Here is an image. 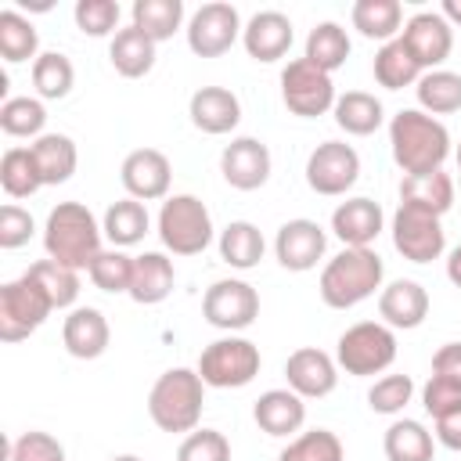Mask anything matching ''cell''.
I'll return each mask as SVG.
<instances>
[{
	"mask_svg": "<svg viewBox=\"0 0 461 461\" xmlns=\"http://www.w3.org/2000/svg\"><path fill=\"white\" fill-rule=\"evenodd\" d=\"M389 148L403 176L436 173L450 155V130L421 108H400L389 119Z\"/></svg>",
	"mask_w": 461,
	"mask_h": 461,
	"instance_id": "obj_1",
	"label": "cell"
},
{
	"mask_svg": "<svg viewBox=\"0 0 461 461\" xmlns=\"http://www.w3.org/2000/svg\"><path fill=\"white\" fill-rule=\"evenodd\" d=\"M101 241H104V230L83 202H58L47 212V223H43L47 259H58L61 267H72L83 274L104 252Z\"/></svg>",
	"mask_w": 461,
	"mask_h": 461,
	"instance_id": "obj_2",
	"label": "cell"
},
{
	"mask_svg": "<svg viewBox=\"0 0 461 461\" xmlns=\"http://www.w3.org/2000/svg\"><path fill=\"white\" fill-rule=\"evenodd\" d=\"M382 277H385V263L375 249H342L339 256H331L324 263L317 292H321L324 306L353 310L364 299H371L375 292H382Z\"/></svg>",
	"mask_w": 461,
	"mask_h": 461,
	"instance_id": "obj_3",
	"label": "cell"
},
{
	"mask_svg": "<svg viewBox=\"0 0 461 461\" xmlns=\"http://www.w3.org/2000/svg\"><path fill=\"white\" fill-rule=\"evenodd\" d=\"M205 407V382L194 367H169L148 393V414L162 432H194Z\"/></svg>",
	"mask_w": 461,
	"mask_h": 461,
	"instance_id": "obj_4",
	"label": "cell"
},
{
	"mask_svg": "<svg viewBox=\"0 0 461 461\" xmlns=\"http://www.w3.org/2000/svg\"><path fill=\"white\" fill-rule=\"evenodd\" d=\"M396 360V331L382 321H357L335 342V364L353 378L389 371Z\"/></svg>",
	"mask_w": 461,
	"mask_h": 461,
	"instance_id": "obj_5",
	"label": "cell"
},
{
	"mask_svg": "<svg viewBox=\"0 0 461 461\" xmlns=\"http://www.w3.org/2000/svg\"><path fill=\"white\" fill-rule=\"evenodd\" d=\"M155 227L173 256H198L212 245V216L194 194H169L158 209Z\"/></svg>",
	"mask_w": 461,
	"mask_h": 461,
	"instance_id": "obj_6",
	"label": "cell"
},
{
	"mask_svg": "<svg viewBox=\"0 0 461 461\" xmlns=\"http://www.w3.org/2000/svg\"><path fill=\"white\" fill-rule=\"evenodd\" d=\"M259 346L245 335H223L209 342L198 357V375L209 389H241L259 375Z\"/></svg>",
	"mask_w": 461,
	"mask_h": 461,
	"instance_id": "obj_7",
	"label": "cell"
},
{
	"mask_svg": "<svg viewBox=\"0 0 461 461\" xmlns=\"http://www.w3.org/2000/svg\"><path fill=\"white\" fill-rule=\"evenodd\" d=\"M54 313L43 288L22 274L0 288V342H22L29 339L47 317Z\"/></svg>",
	"mask_w": 461,
	"mask_h": 461,
	"instance_id": "obj_8",
	"label": "cell"
},
{
	"mask_svg": "<svg viewBox=\"0 0 461 461\" xmlns=\"http://www.w3.org/2000/svg\"><path fill=\"white\" fill-rule=\"evenodd\" d=\"M335 83L324 68H317L306 58H295L281 68V101L299 119H317L335 108Z\"/></svg>",
	"mask_w": 461,
	"mask_h": 461,
	"instance_id": "obj_9",
	"label": "cell"
},
{
	"mask_svg": "<svg viewBox=\"0 0 461 461\" xmlns=\"http://www.w3.org/2000/svg\"><path fill=\"white\" fill-rule=\"evenodd\" d=\"M202 317L212 328L238 335L259 317V292L241 277H220L202 295Z\"/></svg>",
	"mask_w": 461,
	"mask_h": 461,
	"instance_id": "obj_10",
	"label": "cell"
},
{
	"mask_svg": "<svg viewBox=\"0 0 461 461\" xmlns=\"http://www.w3.org/2000/svg\"><path fill=\"white\" fill-rule=\"evenodd\" d=\"M393 249L411 259V263H432L443 256L447 249V230H443V216L414 209V205H400L393 212Z\"/></svg>",
	"mask_w": 461,
	"mask_h": 461,
	"instance_id": "obj_11",
	"label": "cell"
},
{
	"mask_svg": "<svg viewBox=\"0 0 461 461\" xmlns=\"http://www.w3.org/2000/svg\"><path fill=\"white\" fill-rule=\"evenodd\" d=\"M241 14L234 4L227 0H212V4H202L191 18H187V47L191 54L198 58H220L227 54L238 40H241Z\"/></svg>",
	"mask_w": 461,
	"mask_h": 461,
	"instance_id": "obj_12",
	"label": "cell"
},
{
	"mask_svg": "<svg viewBox=\"0 0 461 461\" xmlns=\"http://www.w3.org/2000/svg\"><path fill=\"white\" fill-rule=\"evenodd\" d=\"M360 180V155L346 140H324L306 158V184L324 198L346 194Z\"/></svg>",
	"mask_w": 461,
	"mask_h": 461,
	"instance_id": "obj_13",
	"label": "cell"
},
{
	"mask_svg": "<svg viewBox=\"0 0 461 461\" xmlns=\"http://www.w3.org/2000/svg\"><path fill=\"white\" fill-rule=\"evenodd\" d=\"M324 249H328V230L317 220H306V216L285 220L274 234V256L292 274L313 270L324 259Z\"/></svg>",
	"mask_w": 461,
	"mask_h": 461,
	"instance_id": "obj_14",
	"label": "cell"
},
{
	"mask_svg": "<svg viewBox=\"0 0 461 461\" xmlns=\"http://www.w3.org/2000/svg\"><path fill=\"white\" fill-rule=\"evenodd\" d=\"M400 40L407 43V50L414 54V61L432 72L439 68L450 50H454V25L439 14V11H414L407 22H403V32Z\"/></svg>",
	"mask_w": 461,
	"mask_h": 461,
	"instance_id": "obj_15",
	"label": "cell"
},
{
	"mask_svg": "<svg viewBox=\"0 0 461 461\" xmlns=\"http://www.w3.org/2000/svg\"><path fill=\"white\" fill-rule=\"evenodd\" d=\"M119 180L126 194L137 202H158V198L166 202L173 184V166L158 148H133L119 166Z\"/></svg>",
	"mask_w": 461,
	"mask_h": 461,
	"instance_id": "obj_16",
	"label": "cell"
},
{
	"mask_svg": "<svg viewBox=\"0 0 461 461\" xmlns=\"http://www.w3.org/2000/svg\"><path fill=\"white\" fill-rule=\"evenodd\" d=\"M274 158L259 137H234L220 151V173L234 191H259L270 180Z\"/></svg>",
	"mask_w": 461,
	"mask_h": 461,
	"instance_id": "obj_17",
	"label": "cell"
},
{
	"mask_svg": "<svg viewBox=\"0 0 461 461\" xmlns=\"http://www.w3.org/2000/svg\"><path fill=\"white\" fill-rule=\"evenodd\" d=\"M285 378H288V389L299 393L303 400H321V396L335 393L339 364H335V357H328L317 346H299L285 360Z\"/></svg>",
	"mask_w": 461,
	"mask_h": 461,
	"instance_id": "obj_18",
	"label": "cell"
},
{
	"mask_svg": "<svg viewBox=\"0 0 461 461\" xmlns=\"http://www.w3.org/2000/svg\"><path fill=\"white\" fill-rule=\"evenodd\" d=\"M292 40H295L292 18H288L285 11H274V7L256 11V14L245 22V29H241V47H245V54H249L252 61H263V65L281 61V58L288 54Z\"/></svg>",
	"mask_w": 461,
	"mask_h": 461,
	"instance_id": "obj_19",
	"label": "cell"
},
{
	"mask_svg": "<svg viewBox=\"0 0 461 461\" xmlns=\"http://www.w3.org/2000/svg\"><path fill=\"white\" fill-rule=\"evenodd\" d=\"M385 227V212L375 198H346L335 205L331 212V234L346 245V249H371V241L382 234Z\"/></svg>",
	"mask_w": 461,
	"mask_h": 461,
	"instance_id": "obj_20",
	"label": "cell"
},
{
	"mask_svg": "<svg viewBox=\"0 0 461 461\" xmlns=\"http://www.w3.org/2000/svg\"><path fill=\"white\" fill-rule=\"evenodd\" d=\"M187 115H191L194 130H202L209 137H223L230 130H238V122H241V101L227 86H198L187 101Z\"/></svg>",
	"mask_w": 461,
	"mask_h": 461,
	"instance_id": "obj_21",
	"label": "cell"
},
{
	"mask_svg": "<svg viewBox=\"0 0 461 461\" xmlns=\"http://www.w3.org/2000/svg\"><path fill=\"white\" fill-rule=\"evenodd\" d=\"M378 317H382V324H389L393 331H411V328H418V324L429 317V292H425V285H418V281H411V277L389 281V285L378 292Z\"/></svg>",
	"mask_w": 461,
	"mask_h": 461,
	"instance_id": "obj_22",
	"label": "cell"
},
{
	"mask_svg": "<svg viewBox=\"0 0 461 461\" xmlns=\"http://www.w3.org/2000/svg\"><path fill=\"white\" fill-rule=\"evenodd\" d=\"M108 339H112V328L97 306H76L61 321V342L76 360H97L108 349Z\"/></svg>",
	"mask_w": 461,
	"mask_h": 461,
	"instance_id": "obj_23",
	"label": "cell"
},
{
	"mask_svg": "<svg viewBox=\"0 0 461 461\" xmlns=\"http://www.w3.org/2000/svg\"><path fill=\"white\" fill-rule=\"evenodd\" d=\"M252 418L267 436H277V439L295 436L306 421V400L299 393H292L288 385L285 389H267V393H259V400L252 407Z\"/></svg>",
	"mask_w": 461,
	"mask_h": 461,
	"instance_id": "obj_24",
	"label": "cell"
},
{
	"mask_svg": "<svg viewBox=\"0 0 461 461\" xmlns=\"http://www.w3.org/2000/svg\"><path fill=\"white\" fill-rule=\"evenodd\" d=\"M173 281H176V270L166 252H140L133 256V281L126 295L140 306H158L169 299Z\"/></svg>",
	"mask_w": 461,
	"mask_h": 461,
	"instance_id": "obj_25",
	"label": "cell"
},
{
	"mask_svg": "<svg viewBox=\"0 0 461 461\" xmlns=\"http://www.w3.org/2000/svg\"><path fill=\"white\" fill-rule=\"evenodd\" d=\"M155 40L144 32V29H137L133 22L126 25V29H119L115 36H112V43H108V61H112V68L122 76V79H140V76H148L151 68H155Z\"/></svg>",
	"mask_w": 461,
	"mask_h": 461,
	"instance_id": "obj_26",
	"label": "cell"
},
{
	"mask_svg": "<svg viewBox=\"0 0 461 461\" xmlns=\"http://www.w3.org/2000/svg\"><path fill=\"white\" fill-rule=\"evenodd\" d=\"M454 194H457V184L443 169L400 180V205H414V209H425V212H436V216H443L454 205Z\"/></svg>",
	"mask_w": 461,
	"mask_h": 461,
	"instance_id": "obj_27",
	"label": "cell"
},
{
	"mask_svg": "<svg viewBox=\"0 0 461 461\" xmlns=\"http://www.w3.org/2000/svg\"><path fill=\"white\" fill-rule=\"evenodd\" d=\"M29 148H32V158L40 166L43 187H54V184L72 180V173L79 166V151H76V140L68 133H43Z\"/></svg>",
	"mask_w": 461,
	"mask_h": 461,
	"instance_id": "obj_28",
	"label": "cell"
},
{
	"mask_svg": "<svg viewBox=\"0 0 461 461\" xmlns=\"http://www.w3.org/2000/svg\"><path fill=\"white\" fill-rule=\"evenodd\" d=\"M331 115H335V126L346 130L349 137H371V133L382 126L385 108H382V101H378L375 94H367V90H346V94L335 97Z\"/></svg>",
	"mask_w": 461,
	"mask_h": 461,
	"instance_id": "obj_29",
	"label": "cell"
},
{
	"mask_svg": "<svg viewBox=\"0 0 461 461\" xmlns=\"http://www.w3.org/2000/svg\"><path fill=\"white\" fill-rule=\"evenodd\" d=\"M148 227H151L148 205L137 202V198H130V194L119 198V202H112V205L104 209V220H101V230H104V238L112 241V249H130V245L144 241Z\"/></svg>",
	"mask_w": 461,
	"mask_h": 461,
	"instance_id": "obj_30",
	"label": "cell"
},
{
	"mask_svg": "<svg viewBox=\"0 0 461 461\" xmlns=\"http://www.w3.org/2000/svg\"><path fill=\"white\" fill-rule=\"evenodd\" d=\"M349 22L364 40L389 43L403 32V7L400 0H357L349 11Z\"/></svg>",
	"mask_w": 461,
	"mask_h": 461,
	"instance_id": "obj_31",
	"label": "cell"
},
{
	"mask_svg": "<svg viewBox=\"0 0 461 461\" xmlns=\"http://www.w3.org/2000/svg\"><path fill=\"white\" fill-rule=\"evenodd\" d=\"M382 450L385 461H432L436 436L414 418H396L382 436Z\"/></svg>",
	"mask_w": 461,
	"mask_h": 461,
	"instance_id": "obj_32",
	"label": "cell"
},
{
	"mask_svg": "<svg viewBox=\"0 0 461 461\" xmlns=\"http://www.w3.org/2000/svg\"><path fill=\"white\" fill-rule=\"evenodd\" d=\"M220 259L234 270H252L259 267L263 252H267V241H263V230L249 220H230L223 230H220Z\"/></svg>",
	"mask_w": 461,
	"mask_h": 461,
	"instance_id": "obj_33",
	"label": "cell"
},
{
	"mask_svg": "<svg viewBox=\"0 0 461 461\" xmlns=\"http://www.w3.org/2000/svg\"><path fill=\"white\" fill-rule=\"evenodd\" d=\"M371 72H375V83H378V86H385V90H403V86H414L425 68L414 61V54L407 50V43L396 36V40H389V43H382V47L375 50Z\"/></svg>",
	"mask_w": 461,
	"mask_h": 461,
	"instance_id": "obj_34",
	"label": "cell"
},
{
	"mask_svg": "<svg viewBox=\"0 0 461 461\" xmlns=\"http://www.w3.org/2000/svg\"><path fill=\"white\" fill-rule=\"evenodd\" d=\"M414 94H418L421 112L454 115V112H461V72H450V68L421 72V79L414 83Z\"/></svg>",
	"mask_w": 461,
	"mask_h": 461,
	"instance_id": "obj_35",
	"label": "cell"
},
{
	"mask_svg": "<svg viewBox=\"0 0 461 461\" xmlns=\"http://www.w3.org/2000/svg\"><path fill=\"white\" fill-rule=\"evenodd\" d=\"M43 50H40V32L36 25L14 11V7H4L0 11V58L7 65H18V61H36Z\"/></svg>",
	"mask_w": 461,
	"mask_h": 461,
	"instance_id": "obj_36",
	"label": "cell"
},
{
	"mask_svg": "<svg viewBox=\"0 0 461 461\" xmlns=\"http://www.w3.org/2000/svg\"><path fill=\"white\" fill-rule=\"evenodd\" d=\"M349 50H353L349 32H346L339 22H317V25L310 29V36H306V54H303V58L313 61L317 68H324V72L331 76V72H339V68L346 65Z\"/></svg>",
	"mask_w": 461,
	"mask_h": 461,
	"instance_id": "obj_37",
	"label": "cell"
},
{
	"mask_svg": "<svg viewBox=\"0 0 461 461\" xmlns=\"http://www.w3.org/2000/svg\"><path fill=\"white\" fill-rule=\"evenodd\" d=\"M25 274L43 288V295L50 299L54 310H76V299H79V270L61 267L58 259H36Z\"/></svg>",
	"mask_w": 461,
	"mask_h": 461,
	"instance_id": "obj_38",
	"label": "cell"
},
{
	"mask_svg": "<svg viewBox=\"0 0 461 461\" xmlns=\"http://www.w3.org/2000/svg\"><path fill=\"white\" fill-rule=\"evenodd\" d=\"M32 86L40 101H61L76 86V68L61 50H43L32 61Z\"/></svg>",
	"mask_w": 461,
	"mask_h": 461,
	"instance_id": "obj_39",
	"label": "cell"
},
{
	"mask_svg": "<svg viewBox=\"0 0 461 461\" xmlns=\"http://www.w3.org/2000/svg\"><path fill=\"white\" fill-rule=\"evenodd\" d=\"M0 187L7 198H32L43 187L32 148H7L0 158Z\"/></svg>",
	"mask_w": 461,
	"mask_h": 461,
	"instance_id": "obj_40",
	"label": "cell"
},
{
	"mask_svg": "<svg viewBox=\"0 0 461 461\" xmlns=\"http://www.w3.org/2000/svg\"><path fill=\"white\" fill-rule=\"evenodd\" d=\"M130 18L155 43H162V40H173V32L184 25V0H133Z\"/></svg>",
	"mask_w": 461,
	"mask_h": 461,
	"instance_id": "obj_41",
	"label": "cell"
},
{
	"mask_svg": "<svg viewBox=\"0 0 461 461\" xmlns=\"http://www.w3.org/2000/svg\"><path fill=\"white\" fill-rule=\"evenodd\" d=\"M47 108H43V101L40 97H4V104H0V130L7 133V137H29V140H36V137H43L47 130Z\"/></svg>",
	"mask_w": 461,
	"mask_h": 461,
	"instance_id": "obj_42",
	"label": "cell"
},
{
	"mask_svg": "<svg viewBox=\"0 0 461 461\" xmlns=\"http://www.w3.org/2000/svg\"><path fill=\"white\" fill-rule=\"evenodd\" d=\"M277 461H346V447L331 429H310L288 439Z\"/></svg>",
	"mask_w": 461,
	"mask_h": 461,
	"instance_id": "obj_43",
	"label": "cell"
},
{
	"mask_svg": "<svg viewBox=\"0 0 461 461\" xmlns=\"http://www.w3.org/2000/svg\"><path fill=\"white\" fill-rule=\"evenodd\" d=\"M86 277L94 281V288H101V292H108V295L130 292V281H133V256H126L122 249H104V252L90 263Z\"/></svg>",
	"mask_w": 461,
	"mask_h": 461,
	"instance_id": "obj_44",
	"label": "cell"
},
{
	"mask_svg": "<svg viewBox=\"0 0 461 461\" xmlns=\"http://www.w3.org/2000/svg\"><path fill=\"white\" fill-rule=\"evenodd\" d=\"M72 18H76V29L86 36H115L122 11L115 0H76Z\"/></svg>",
	"mask_w": 461,
	"mask_h": 461,
	"instance_id": "obj_45",
	"label": "cell"
},
{
	"mask_svg": "<svg viewBox=\"0 0 461 461\" xmlns=\"http://www.w3.org/2000/svg\"><path fill=\"white\" fill-rule=\"evenodd\" d=\"M414 396V382L411 375H382L371 389H367V407L375 414H400Z\"/></svg>",
	"mask_w": 461,
	"mask_h": 461,
	"instance_id": "obj_46",
	"label": "cell"
},
{
	"mask_svg": "<svg viewBox=\"0 0 461 461\" xmlns=\"http://www.w3.org/2000/svg\"><path fill=\"white\" fill-rule=\"evenodd\" d=\"M176 461H230V443L220 429H194L180 439Z\"/></svg>",
	"mask_w": 461,
	"mask_h": 461,
	"instance_id": "obj_47",
	"label": "cell"
},
{
	"mask_svg": "<svg viewBox=\"0 0 461 461\" xmlns=\"http://www.w3.org/2000/svg\"><path fill=\"white\" fill-rule=\"evenodd\" d=\"M7 461H65V447L50 432L29 429L7 443Z\"/></svg>",
	"mask_w": 461,
	"mask_h": 461,
	"instance_id": "obj_48",
	"label": "cell"
},
{
	"mask_svg": "<svg viewBox=\"0 0 461 461\" xmlns=\"http://www.w3.org/2000/svg\"><path fill=\"white\" fill-rule=\"evenodd\" d=\"M32 230H36V220H32L29 209H22V205H14V202H7V205L0 209V249L11 252V249L29 245Z\"/></svg>",
	"mask_w": 461,
	"mask_h": 461,
	"instance_id": "obj_49",
	"label": "cell"
},
{
	"mask_svg": "<svg viewBox=\"0 0 461 461\" xmlns=\"http://www.w3.org/2000/svg\"><path fill=\"white\" fill-rule=\"evenodd\" d=\"M457 403H461V389H457L454 382H447V378L429 375V382L421 385V407H425L432 418H439V414L454 411Z\"/></svg>",
	"mask_w": 461,
	"mask_h": 461,
	"instance_id": "obj_50",
	"label": "cell"
},
{
	"mask_svg": "<svg viewBox=\"0 0 461 461\" xmlns=\"http://www.w3.org/2000/svg\"><path fill=\"white\" fill-rule=\"evenodd\" d=\"M432 375L447 378V382H454L461 389V342H443L432 353Z\"/></svg>",
	"mask_w": 461,
	"mask_h": 461,
	"instance_id": "obj_51",
	"label": "cell"
},
{
	"mask_svg": "<svg viewBox=\"0 0 461 461\" xmlns=\"http://www.w3.org/2000/svg\"><path fill=\"white\" fill-rule=\"evenodd\" d=\"M432 421H436V432H432V436H436L447 450H457V454H461V403H457L454 411L432 418Z\"/></svg>",
	"mask_w": 461,
	"mask_h": 461,
	"instance_id": "obj_52",
	"label": "cell"
},
{
	"mask_svg": "<svg viewBox=\"0 0 461 461\" xmlns=\"http://www.w3.org/2000/svg\"><path fill=\"white\" fill-rule=\"evenodd\" d=\"M447 281L454 288H461V245H454L450 256H447Z\"/></svg>",
	"mask_w": 461,
	"mask_h": 461,
	"instance_id": "obj_53",
	"label": "cell"
},
{
	"mask_svg": "<svg viewBox=\"0 0 461 461\" xmlns=\"http://www.w3.org/2000/svg\"><path fill=\"white\" fill-rule=\"evenodd\" d=\"M439 14H443V18H447L454 29H461V0H443Z\"/></svg>",
	"mask_w": 461,
	"mask_h": 461,
	"instance_id": "obj_54",
	"label": "cell"
},
{
	"mask_svg": "<svg viewBox=\"0 0 461 461\" xmlns=\"http://www.w3.org/2000/svg\"><path fill=\"white\" fill-rule=\"evenodd\" d=\"M112 461H144V457H137V454H115Z\"/></svg>",
	"mask_w": 461,
	"mask_h": 461,
	"instance_id": "obj_55",
	"label": "cell"
},
{
	"mask_svg": "<svg viewBox=\"0 0 461 461\" xmlns=\"http://www.w3.org/2000/svg\"><path fill=\"white\" fill-rule=\"evenodd\" d=\"M454 155H457V169H461V144H457V151H454Z\"/></svg>",
	"mask_w": 461,
	"mask_h": 461,
	"instance_id": "obj_56",
	"label": "cell"
}]
</instances>
